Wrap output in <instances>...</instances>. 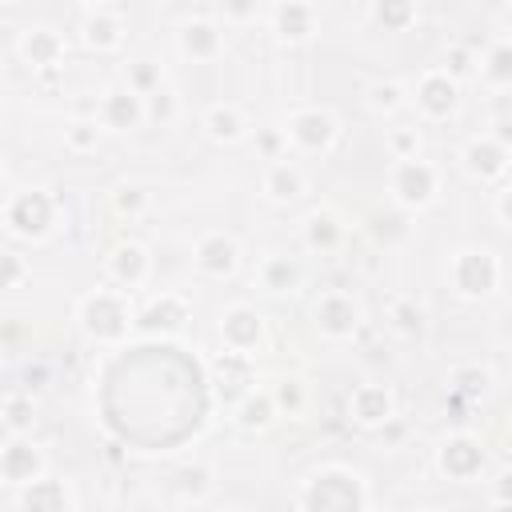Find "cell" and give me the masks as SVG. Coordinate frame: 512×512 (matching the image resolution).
Listing matches in <instances>:
<instances>
[{
    "instance_id": "cell-28",
    "label": "cell",
    "mask_w": 512,
    "mask_h": 512,
    "mask_svg": "<svg viewBox=\"0 0 512 512\" xmlns=\"http://www.w3.org/2000/svg\"><path fill=\"white\" fill-rule=\"evenodd\" d=\"M340 240H344V224H340V216L332 212V208H312L304 220H300V244L308 248V252H336L340 248Z\"/></svg>"
},
{
    "instance_id": "cell-15",
    "label": "cell",
    "mask_w": 512,
    "mask_h": 512,
    "mask_svg": "<svg viewBox=\"0 0 512 512\" xmlns=\"http://www.w3.org/2000/svg\"><path fill=\"white\" fill-rule=\"evenodd\" d=\"M104 276L112 288L132 296L136 288H144L152 280V252L140 240H116L104 256Z\"/></svg>"
},
{
    "instance_id": "cell-41",
    "label": "cell",
    "mask_w": 512,
    "mask_h": 512,
    "mask_svg": "<svg viewBox=\"0 0 512 512\" xmlns=\"http://www.w3.org/2000/svg\"><path fill=\"white\" fill-rule=\"evenodd\" d=\"M248 136H252V148H256V156H260V160L276 164V160H284V156H288V144H284V132H280V124H264V128H252Z\"/></svg>"
},
{
    "instance_id": "cell-25",
    "label": "cell",
    "mask_w": 512,
    "mask_h": 512,
    "mask_svg": "<svg viewBox=\"0 0 512 512\" xmlns=\"http://www.w3.org/2000/svg\"><path fill=\"white\" fill-rule=\"evenodd\" d=\"M16 512H72V488L60 476H40L16 488Z\"/></svg>"
},
{
    "instance_id": "cell-42",
    "label": "cell",
    "mask_w": 512,
    "mask_h": 512,
    "mask_svg": "<svg viewBox=\"0 0 512 512\" xmlns=\"http://www.w3.org/2000/svg\"><path fill=\"white\" fill-rule=\"evenodd\" d=\"M176 492H180L184 500H204V496L212 492V468H204V464L180 468V472H176Z\"/></svg>"
},
{
    "instance_id": "cell-33",
    "label": "cell",
    "mask_w": 512,
    "mask_h": 512,
    "mask_svg": "<svg viewBox=\"0 0 512 512\" xmlns=\"http://www.w3.org/2000/svg\"><path fill=\"white\" fill-rule=\"evenodd\" d=\"M364 104L376 116H400L408 108V88H404V80H372L364 88Z\"/></svg>"
},
{
    "instance_id": "cell-47",
    "label": "cell",
    "mask_w": 512,
    "mask_h": 512,
    "mask_svg": "<svg viewBox=\"0 0 512 512\" xmlns=\"http://www.w3.org/2000/svg\"><path fill=\"white\" fill-rule=\"evenodd\" d=\"M260 16H264L260 4H224L220 8V28L224 24H240V20H260Z\"/></svg>"
},
{
    "instance_id": "cell-17",
    "label": "cell",
    "mask_w": 512,
    "mask_h": 512,
    "mask_svg": "<svg viewBox=\"0 0 512 512\" xmlns=\"http://www.w3.org/2000/svg\"><path fill=\"white\" fill-rule=\"evenodd\" d=\"M240 244L236 236L228 232H200L196 244H192V268L204 276V280H232L240 272Z\"/></svg>"
},
{
    "instance_id": "cell-32",
    "label": "cell",
    "mask_w": 512,
    "mask_h": 512,
    "mask_svg": "<svg viewBox=\"0 0 512 512\" xmlns=\"http://www.w3.org/2000/svg\"><path fill=\"white\" fill-rule=\"evenodd\" d=\"M388 328L404 340H416L428 332V304L416 300V296H396L388 304Z\"/></svg>"
},
{
    "instance_id": "cell-2",
    "label": "cell",
    "mask_w": 512,
    "mask_h": 512,
    "mask_svg": "<svg viewBox=\"0 0 512 512\" xmlns=\"http://www.w3.org/2000/svg\"><path fill=\"white\" fill-rule=\"evenodd\" d=\"M76 324L92 344H120L136 324V304L128 292L100 284L76 300Z\"/></svg>"
},
{
    "instance_id": "cell-53",
    "label": "cell",
    "mask_w": 512,
    "mask_h": 512,
    "mask_svg": "<svg viewBox=\"0 0 512 512\" xmlns=\"http://www.w3.org/2000/svg\"><path fill=\"white\" fill-rule=\"evenodd\" d=\"M416 512H444V508H416Z\"/></svg>"
},
{
    "instance_id": "cell-13",
    "label": "cell",
    "mask_w": 512,
    "mask_h": 512,
    "mask_svg": "<svg viewBox=\"0 0 512 512\" xmlns=\"http://www.w3.org/2000/svg\"><path fill=\"white\" fill-rule=\"evenodd\" d=\"M76 36L88 52L96 56H112L124 48L128 40V12L120 4H84L80 8V24H76Z\"/></svg>"
},
{
    "instance_id": "cell-52",
    "label": "cell",
    "mask_w": 512,
    "mask_h": 512,
    "mask_svg": "<svg viewBox=\"0 0 512 512\" xmlns=\"http://www.w3.org/2000/svg\"><path fill=\"white\" fill-rule=\"evenodd\" d=\"M364 512H388V508H372V504H368V508H364Z\"/></svg>"
},
{
    "instance_id": "cell-40",
    "label": "cell",
    "mask_w": 512,
    "mask_h": 512,
    "mask_svg": "<svg viewBox=\"0 0 512 512\" xmlns=\"http://www.w3.org/2000/svg\"><path fill=\"white\" fill-rule=\"evenodd\" d=\"M144 116H148V120H156L160 128H168V124L180 116V96H176L168 84H164V88H156L152 96H144Z\"/></svg>"
},
{
    "instance_id": "cell-34",
    "label": "cell",
    "mask_w": 512,
    "mask_h": 512,
    "mask_svg": "<svg viewBox=\"0 0 512 512\" xmlns=\"http://www.w3.org/2000/svg\"><path fill=\"white\" fill-rule=\"evenodd\" d=\"M268 396H272V404H276V416H288V420L304 416V408H308V384H304L300 376H280V380L268 388Z\"/></svg>"
},
{
    "instance_id": "cell-12",
    "label": "cell",
    "mask_w": 512,
    "mask_h": 512,
    "mask_svg": "<svg viewBox=\"0 0 512 512\" xmlns=\"http://www.w3.org/2000/svg\"><path fill=\"white\" fill-rule=\"evenodd\" d=\"M508 160H512V148L500 132H476L464 140L460 148V172L476 184H504L508 180Z\"/></svg>"
},
{
    "instance_id": "cell-8",
    "label": "cell",
    "mask_w": 512,
    "mask_h": 512,
    "mask_svg": "<svg viewBox=\"0 0 512 512\" xmlns=\"http://www.w3.org/2000/svg\"><path fill=\"white\" fill-rule=\"evenodd\" d=\"M216 336H220L224 352L256 360V352H260L264 340H268V320H264V312H260L256 304L232 300V304H224L220 316H216Z\"/></svg>"
},
{
    "instance_id": "cell-20",
    "label": "cell",
    "mask_w": 512,
    "mask_h": 512,
    "mask_svg": "<svg viewBox=\"0 0 512 512\" xmlns=\"http://www.w3.org/2000/svg\"><path fill=\"white\" fill-rule=\"evenodd\" d=\"M92 120L100 124V132L128 136V132H136V128L148 120V116H144V96L128 92L124 84H112V88L100 92V100H96V116H92Z\"/></svg>"
},
{
    "instance_id": "cell-38",
    "label": "cell",
    "mask_w": 512,
    "mask_h": 512,
    "mask_svg": "<svg viewBox=\"0 0 512 512\" xmlns=\"http://www.w3.org/2000/svg\"><path fill=\"white\" fill-rule=\"evenodd\" d=\"M100 124L92 120V116H76V120H68L64 124V148L68 152H76V156H88V152H96V144H100Z\"/></svg>"
},
{
    "instance_id": "cell-10",
    "label": "cell",
    "mask_w": 512,
    "mask_h": 512,
    "mask_svg": "<svg viewBox=\"0 0 512 512\" xmlns=\"http://www.w3.org/2000/svg\"><path fill=\"white\" fill-rule=\"evenodd\" d=\"M432 464L452 484H476L488 472V452H484V440L476 432H448L436 444Z\"/></svg>"
},
{
    "instance_id": "cell-29",
    "label": "cell",
    "mask_w": 512,
    "mask_h": 512,
    "mask_svg": "<svg viewBox=\"0 0 512 512\" xmlns=\"http://www.w3.org/2000/svg\"><path fill=\"white\" fill-rule=\"evenodd\" d=\"M232 420L240 432H268L276 424V404H272L268 388H252L248 396H240L232 404Z\"/></svg>"
},
{
    "instance_id": "cell-55",
    "label": "cell",
    "mask_w": 512,
    "mask_h": 512,
    "mask_svg": "<svg viewBox=\"0 0 512 512\" xmlns=\"http://www.w3.org/2000/svg\"><path fill=\"white\" fill-rule=\"evenodd\" d=\"M0 176H4V160H0Z\"/></svg>"
},
{
    "instance_id": "cell-7",
    "label": "cell",
    "mask_w": 512,
    "mask_h": 512,
    "mask_svg": "<svg viewBox=\"0 0 512 512\" xmlns=\"http://www.w3.org/2000/svg\"><path fill=\"white\" fill-rule=\"evenodd\" d=\"M408 104L416 108V116L424 124H444L460 112V100H464V84H456L444 68H420L408 84Z\"/></svg>"
},
{
    "instance_id": "cell-36",
    "label": "cell",
    "mask_w": 512,
    "mask_h": 512,
    "mask_svg": "<svg viewBox=\"0 0 512 512\" xmlns=\"http://www.w3.org/2000/svg\"><path fill=\"white\" fill-rule=\"evenodd\" d=\"M124 88L136 92V96H152L156 88H164V72H160V64L148 60V56L128 60V64H124Z\"/></svg>"
},
{
    "instance_id": "cell-43",
    "label": "cell",
    "mask_w": 512,
    "mask_h": 512,
    "mask_svg": "<svg viewBox=\"0 0 512 512\" xmlns=\"http://www.w3.org/2000/svg\"><path fill=\"white\" fill-rule=\"evenodd\" d=\"M388 152H392V160H412V156H420V128H416V124H396V128H388Z\"/></svg>"
},
{
    "instance_id": "cell-27",
    "label": "cell",
    "mask_w": 512,
    "mask_h": 512,
    "mask_svg": "<svg viewBox=\"0 0 512 512\" xmlns=\"http://www.w3.org/2000/svg\"><path fill=\"white\" fill-rule=\"evenodd\" d=\"M472 80H480L492 92H504L512 84V40L508 36H492L484 44V52L476 56V76Z\"/></svg>"
},
{
    "instance_id": "cell-1",
    "label": "cell",
    "mask_w": 512,
    "mask_h": 512,
    "mask_svg": "<svg viewBox=\"0 0 512 512\" xmlns=\"http://www.w3.org/2000/svg\"><path fill=\"white\" fill-rule=\"evenodd\" d=\"M368 504V484L352 464H320L296 484L300 512H364Z\"/></svg>"
},
{
    "instance_id": "cell-26",
    "label": "cell",
    "mask_w": 512,
    "mask_h": 512,
    "mask_svg": "<svg viewBox=\"0 0 512 512\" xmlns=\"http://www.w3.org/2000/svg\"><path fill=\"white\" fill-rule=\"evenodd\" d=\"M212 384H216V392L224 396V404H236L240 396H248V392L256 388L252 360H248V356L220 352V356H216V364H212Z\"/></svg>"
},
{
    "instance_id": "cell-9",
    "label": "cell",
    "mask_w": 512,
    "mask_h": 512,
    "mask_svg": "<svg viewBox=\"0 0 512 512\" xmlns=\"http://www.w3.org/2000/svg\"><path fill=\"white\" fill-rule=\"evenodd\" d=\"M312 328L332 344L356 340V332L364 328V304L348 288H324L312 300Z\"/></svg>"
},
{
    "instance_id": "cell-14",
    "label": "cell",
    "mask_w": 512,
    "mask_h": 512,
    "mask_svg": "<svg viewBox=\"0 0 512 512\" xmlns=\"http://www.w3.org/2000/svg\"><path fill=\"white\" fill-rule=\"evenodd\" d=\"M348 420L360 428V432H380L384 424L396 420V392L380 380H364L348 392V404H344Z\"/></svg>"
},
{
    "instance_id": "cell-44",
    "label": "cell",
    "mask_w": 512,
    "mask_h": 512,
    "mask_svg": "<svg viewBox=\"0 0 512 512\" xmlns=\"http://www.w3.org/2000/svg\"><path fill=\"white\" fill-rule=\"evenodd\" d=\"M28 260L20 256V252H12V248H0V292H8V288H20L24 280H28Z\"/></svg>"
},
{
    "instance_id": "cell-49",
    "label": "cell",
    "mask_w": 512,
    "mask_h": 512,
    "mask_svg": "<svg viewBox=\"0 0 512 512\" xmlns=\"http://www.w3.org/2000/svg\"><path fill=\"white\" fill-rule=\"evenodd\" d=\"M12 436H16V432H12V428H8V424H4V420H0V452H4V448H8V440H12Z\"/></svg>"
},
{
    "instance_id": "cell-5",
    "label": "cell",
    "mask_w": 512,
    "mask_h": 512,
    "mask_svg": "<svg viewBox=\"0 0 512 512\" xmlns=\"http://www.w3.org/2000/svg\"><path fill=\"white\" fill-rule=\"evenodd\" d=\"M388 192H392L396 212H404V216L428 212L440 200V168L432 160H424V156L392 160V168H388Z\"/></svg>"
},
{
    "instance_id": "cell-54",
    "label": "cell",
    "mask_w": 512,
    "mask_h": 512,
    "mask_svg": "<svg viewBox=\"0 0 512 512\" xmlns=\"http://www.w3.org/2000/svg\"><path fill=\"white\" fill-rule=\"evenodd\" d=\"M220 512H244V508H220Z\"/></svg>"
},
{
    "instance_id": "cell-21",
    "label": "cell",
    "mask_w": 512,
    "mask_h": 512,
    "mask_svg": "<svg viewBox=\"0 0 512 512\" xmlns=\"http://www.w3.org/2000/svg\"><path fill=\"white\" fill-rule=\"evenodd\" d=\"M44 472H48V456H44V448H40L36 440H28V436H12L8 448L0 452V480H4L8 488H24V484L40 480Z\"/></svg>"
},
{
    "instance_id": "cell-3",
    "label": "cell",
    "mask_w": 512,
    "mask_h": 512,
    "mask_svg": "<svg viewBox=\"0 0 512 512\" xmlns=\"http://www.w3.org/2000/svg\"><path fill=\"white\" fill-rule=\"evenodd\" d=\"M444 280H448V288H452L456 300H464V304H484V300H492V296L500 292V284H504V260H500L496 248H476V244H468V248H456V252L448 256Z\"/></svg>"
},
{
    "instance_id": "cell-16",
    "label": "cell",
    "mask_w": 512,
    "mask_h": 512,
    "mask_svg": "<svg viewBox=\"0 0 512 512\" xmlns=\"http://www.w3.org/2000/svg\"><path fill=\"white\" fill-rule=\"evenodd\" d=\"M172 44H176V52H180L184 60H192V64H212V60L224 56V28H220L216 16H188V20L176 24Z\"/></svg>"
},
{
    "instance_id": "cell-18",
    "label": "cell",
    "mask_w": 512,
    "mask_h": 512,
    "mask_svg": "<svg viewBox=\"0 0 512 512\" xmlns=\"http://www.w3.org/2000/svg\"><path fill=\"white\" fill-rule=\"evenodd\" d=\"M16 56H20V64H24L28 72H52V68L64 64L68 40H64V32H56L52 24H28V28H20V36H16Z\"/></svg>"
},
{
    "instance_id": "cell-46",
    "label": "cell",
    "mask_w": 512,
    "mask_h": 512,
    "mask_svg": "<svg viewBox=\"0 0 512 512\" xmlns=\"http://www.w3.org/2000/svg\"><path fill=\"white\" fill-rule=\"evenodd\" d=\"M508 200H512V188H508V180L504 184H496L492 188V216H496V228H512V216H508Z\"/></svg>"
},
{
    "instance_id": "cell-19",
    "label": "cell",
    "mask_w": 512,
    "mask_h": 512,
    "mask_svg": "<svg viewBox=\"0 0 512 512\" xmlns=\"http://www.w3.org/2000/svg\"><path fill=\"white\" fill-rule=\"evenodd\" d=\"M188 320H192V300L184 292H156L144 308H136L132 332H144V336H176Z\"/></svg>"
},
{
    "instance_id": "cell-37",
    "label": "cell",
    "mask_w": 512,
    "mask_h": 512,
    "mask_svg": "<svg viewBox=\"0 0 512 512\" xmlns=\"http://www.w3.org/2000/svg\"><path fill=\"white\" fill-rule=\"evenodd\" d=\"M0 420H4L16 436H24V432L32 428V420H36V400H32V392H8V396L0 400Z\"/></svg>"
},
{
    "instance_id": "cell-11",
    "label": "cell",
    "mask_w": 512,
    "mask_h": 512,
    "mask_svg": "<svg viewBox=\"0 0 512 512\" xmlns=\"http://www.w3.org/2000/svg\"><path fill=\"white\" fill-rule=\"evenodd\" d=\"M264 28L280 48H304L320 32V8L312 0H276L264 8Z\"/></svg>"
},
{
    "instance_id": "cell-30",
    "label": "cell",
    "mask_w": 512,
    "mask_h": 512,
    "mask_svg": "<svg viewBox=\"0 0 512 512\" xmlns=\"http://www.w3.org/2000/svg\"><path fill=\"white\" fill-rule=\"evenodd\" d=\"M492 384H496V376H492V368H488V364H480V360L456 364V368L448 372V392H452V396H460V400H468V404L484 400V396L492 392Z\"/></svg>"
},
{
    "instance_id": "cell-4",
    "label": "cell",
    "mask_w": 512,
    "mask_h": 512,
    "mask_svg": "<svg viewBox=\"0 0 512 512\" xmlns=\"http://www.w3.org/2000/svg\"><path fill=\"white\" fill-rule=\"evenodd\" d=\"M288 152L296 156H328L340 140V116L324 104H300L280 124Z\"/></svg>"
},
{
    "instance_id": "cell-24",
    "label": "cell",
    "mask_w": 512,
    "mask_h": 512,
    "mask_svg": "<svg viewBox=\"0 0 512 512\" xmlns=\"http://www.w3.org/2000/svg\"><path fill=\"white\" fill-rule=\"evenodd\" d=\"M252 276H256V284H260L268 296H288V292H296V288L304 284V268H300V260L288 256V252H264V256L256 260Z\"/></svg>"
},
{
    "instance_id": "cell-6",
    "label": "cell",
    "mask_w": 512,
    "mask_h": 512,
    "mask_svg": "<svg viewBox=\"0 0 512 512\" xmlns=\"http://www.w3.org/2000/svg\"><path fill=\"white\" fill-rule=\"evenodd\" d=\"M0 216H4L8 236L40 244V240H48V236L56 232V224H60V200H56L48 188H24V192H16V196L4 204Z\"/></svg>"
},
{
    "instance_id": "cell-35",
    "label": "cell",
    "mask_w": 512,
    "mask_h": 512,
    "mask_svg": "<svg viewBox=\"0 0 512 512\" xmlns=\"http://www.w3.org/2000/svg\"><path fill=\"white\" fill-rule=\"evenodd\" d=\"M112 212L120 216V220H140L144 212H148V204H152V192L144 188V184H136V180H124V184H116L112 188Z\"/></svg>"
},
{
    "instance_id": "cell-22",
    "label": "cell",
    "mask_w": 512,
    "mask_h": 512,
    "mask_svg": "<svg viewBox=\"0 0 512 512\" xmlns=\"http://www.w3.org/2000/svg\"><path fill=\"white\" fill-rule=\"evenodd\" d=\"M200 132H204L212 144L232 148V144L248 140L252 124H248V116H244V108H240L236 100H212V104L200 108Z\"/></svg>"
},
{
    "instance_id": "cell-51",
    "label": "cell",
    "mask_w": 512,
    "mask_h": 512,
    "mask_svg": "<svg viewBox=\"0 0 512 512\" xmlns=\"http://www.w3.org/2000/svg\"><path fill=\"white\" fill-rule=\"evenodd\" d=\"M4 236H8V228H4V216H0V240H4Z\"/></svg>"
},
{
    "instance_id": "cell-50",
    "label": "cell",
    "mask_w": 512,
    "mask_h": 512,
    "mask_svg": "<svg viewBox=\"0 0 512 512\" xmlns=\"http://www.w3.org/2000/svg\"><path fill=\"white\" fill-rule=\"evenodd\" d=\"M488 512H512V500H492Z\"/></svg>"
},
{
    "instance_id": "cell-23",
    "label": "cell",
    "mask_w": 512,
    "mask_h": 512,
    "mask_svg": "<svg viewBox=\"0 0 512 512\" xmlns=\"http://www.w3.org/2000/svg\"><path fill=\"white\" fill-rule=\"evenodd\" d=\"M260 192H264L268 204L288 208V204L304 200V192H308V176H304V168H300L296 160L284 156V160H276V164L264 168V176H260Z\"/></svg>"
},
{
    "instance_id": "cell-31",
    "label": "cell",
    "mask_w": 512,
    "mask_h": 512,
    "mask_svg": "<svg viewBox=\"0 0 512 512\" xmlns=\"http://www.w3.org/2000/svg\"><path fill=\"white\" fill-rule=\"evenodd\" d=\"M364 16L380 28V32H408L420 20V4L416 0H372L364 8Z\"/></svg>"
},
{
    "instance_id": "cell-45",
    "label": "cell",
    "mask_w": 512,
    "mask_h": 512,
    "mask_svg": "<svg viewBox=\"0 0 512 512\" xmlns=\"http://www.w3.org/2000/svg\"><path fill=\"white\" fill-rule=\"evenodd\" d=\"M404 232H408V216H404V212H388V216H376V236H380L384 244L400 240Z\"/></svg>"
},
{
    "instance_id": "cell-48",
    "label": "cell",
    "mask_w": 512,
    "mask_h": 512,
    "mask_svg": "<svg viewBox=\"0 0 512 512\" xmlns=\"http://www.w3.org/2000/svg\"><path fill=\"white\" fill-rule=\"evenodd\" d=\"M492 500H512V496H508V468H500V472H496V488H492Z\"/></svg>"
},
{
    "instance_id": "cell-39",
    "label": "cell",
    "mask_w": 512,
    "mask_h": 512,
    "mask_svg": "<svg viewBox=\"0 0 512 512\" xmlns=\"http://www.w3.org/2000/svg\"><path fill=\"white\" fill-rule=\"evenodd\" d=\"M436 68H444L456 84H464V80L476 76V48L472 44H448L444 48V64H436Z\"/></svg>"
}]
</instances>
